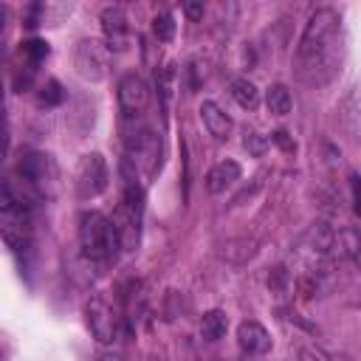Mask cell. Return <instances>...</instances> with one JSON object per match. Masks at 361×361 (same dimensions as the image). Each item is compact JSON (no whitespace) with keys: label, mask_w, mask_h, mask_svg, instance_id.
<instances>
[{"label":"cell","mask_w":361,"mask_h":361,"mask_svg":"<svg viewBox=\"0 0 361 361\" xmlns=\"http://www.w3.org/2000/svg\"><path fill=\"white\" fill-rule=\"evenodd\" d=\"M341 62V17L333 8H316L299 39V76L310 85L327 82Z\"/></svg>","instance_id":"obj_1"},{"label":"cell","mask_w":361,"mask_h":361,"mask_svg":"<svg viewBox=\"0 0 361 361\" xmlns=\"http://www.w3.org/2000/svg\"><path fill=\"white\" fill-rule=\"evenodd\" d=\"M79 245L87 259H96V262L110 259L118 248V237L110 217H104L102 212H85L79 217Z\"/></svg>","instance_id":"obj_2"},{"label":"cell","mask_w":361,"mask_h":361,"mask_svg":"<svg viewBox=\"0 0 361 361\" xmlns=\"http://www.w3.org/2000/svg\"><path fill=\"white\" fill-rule=\"evenodd\" d=\"M17 175L37 197H51L59 183V169L54 158L45 152H25L23 161L17 164Z\"/></svg>","instance_id":"obj_3"},{"label":"cell","mask_w":361,"mask_h":361,"mask_svg":"<svg viewBox=\"0 0 361 361\" xmlns=\"http://www.w3.org/2000/svg\"><path fill=\"white\" fill-rule=\"evenodd\" d=\"M0 237L14 251H25L31 245L34 223H31L28 206H23V203H17L11 197H6L0 203Z\"/></svg>","instance_id":"obj_4"},{"label":"cell","mask_w":361,"mask_h":361,"mask_svg":"<svg viewBox=\"0 0 361 361\" xmlns=\"http://www.w3.org/2000/svg\"><path fill=\"white\" fill-rule=\"evenodd\" d=\"M127 152H130V164L141 172V178H152L155 169L161 166V138L155 130L141 127L135 133L127 135Z\"/></svg>","instance_id":"obj_5"},{"label":"cell","mask_w":361,"mask_h":361,"mask_svg":"<svg viewBox=\"0 0 361 361\" xmlns=\"http://www.w3.org/2000/svg\"><path fill=\"white\" fill-rule=\"evenodd\" d=\"M110 172H107V161L102 152H87L82 155L79 166H76V195L79 197H96L107 189Z\"/></svg>","instance_id":"obj_6"},{"label":"cell","mask_w":361,"mask_h":361,"mask_svg":"<svg viewBox=\"0 0 361 361\" xmlns=\"http://www.w3.org/2000/svg\"><path fill=\"white\" fill-rule=\"evenodd\" d=\"M73 65L79 71L82 79H90V82H99L107 76V68H110V51L104 42L99 39H82L73 51Z\"/></svg>","instance_id":"obj_7"},{"label":"cell","mask_w":361,"mask_h":361,"mask_svg":"<svg viewBox=\"0 0 361 361\" xmlns=\"http://www.w3.org/2000/svg\"><path fill=\"white\" fill-rule=\"evenodd\" d=\"M85 319H87V327H90L96 341H102V344L116 341V336H118V313L113 310V305L104 296H93L85 305Z\"/></svg>","instance_id":"obj_8"},{"label":"cell","mask_w":361,"mask_h":361,"mask_svg":"<svg viewBox=\"0 0 361 361\" xmlns=\"http://www.w3.org/2000/svg\"><path fill=\"white\" fill-rule=\"evenodd\" d=\"M116 96H118V110L124 118H138L147 104H149V85L138 76V73H124L118 79V87H116Z\"/></svg>","instance_id":"obj_9"},{"label":"cell","mask_w":361,"mask_h":361,"mask_svg":"<svg viewBox=\"0 0 361 361\" xmlns=\"http://www.w3.org/2000/svg\"><path fill=\"white\" fill-rule=\"evenodd\" d=\"M102 31H104V45L107 51H124L130 39V23L121 6H107L102 11Z\"/></svg>","instance_id":"obj_10"},{"label":"cell","mask_w":361,"mask_h":361,"mask_svg":"<svg viewBox=\"0 0 361 361\" xmlns=\"http://www.w3.org/2000/svg\"><path fill=\"white\" fill-rule=\"evenodd\" d=\"M237 344L245 355H265L271 350V336L259 322H243L237 327Z\"/></svg>","instance_id":"obj_11"},{"label":"cell","mask_w":361,"mask_h":361,"mask_svg":"<svg viewBox=\"0 0 361 361\" xmlns=\"http://www.w3.org/2000/svg\"><path fill=\"white\" fill-rule=\"evenodd\" d=\"M234 180H240V164H237V161H220V164H214V166L206 172V189H209L212 195L226 192Z\"/></svg>","instance_id":"obj_12"},{"label":"cell","mask_w":361,"mask_h":361,"mask_svg":"<svg viewBox=\"0 0 361 361\" xmlns=\"http://www.w3.org/2000/svg\"><path fill=\"white\" fill-rule=\"evenodd\" d=\"M200 118H203L206 130H209L214 138H228V133H231V118L226 116V110H220V104L203 102V104H200Z\"/></svg>","instance_id":"obj_13"},{"label":"cell","mask_w":361,"mask_h":361,"mask_svg":"<svg viewBox=\"0 0 361 361\" xmlns=\"http://www.w3.org/2000/svg\"><path fill=\"white\" fill-rule=\"evenodd\" d=\"M226 330H228V319H226L223 310L214 307V310H206V313H203V319H200V336H203L206 341L223 338Z\"/></svg>","instance_id":"obj_14"},{"label":"cell","mask_w":361,"mask_h":361,"mask_svg":"<svg viewBox=\"0 0 361 361\" xmlns=\"http://www.w3.org/2000/svg\"><path fill=\"white\" fill-rule=\"evenodd\" d=\"M231 96H234V102H237L240 107H245V110L257 107V102H259V90H257V85H254L251 79H234V82H231Z\"/></svg>","instance_id":"obj_15"},{"label":"cell","mask_w":361,"mask_h":361,"mask_svg":"<svg viewBox=\"0 0 361 361\" xmlns=\"http://www.w3.org/2000/svg\"><path fill=\"white\" fill-rule=\"evenodd\" d=\"M265 104H268V110L274 113V116H285V113H290V90L285 87V85H271L268 90H265Z\"/></svg>","instance_id":"obj_16"},{"label":"cell","mask_w":361,"mask_h":361,"mask_svg":"<svg viewBox=\"0 0 361 361\" xmlns=\"http://www.w3.org/2000/svg\"><path fill=\"white\" fill-rule=\"evenodd\" d=\"M152 34H155V39H161V42H169V39L175 37V20H172L169 11L155 14V20H152Z\"/></svg>","instance_id":"obj_17"},{"label":"cell","mask_w":361,"mask_h":361,"mask_svg":"<svg viewBox=\"0 0 361 361\" xmlns=\"http://www.w3.org/2000/svg\"><path fill=\"white\" fill-rule=\"evenodd\" d=\"M20 51H23V56H28L31 65H39L48 56V42L45 39H28V42H23Z\"/></svg>","instance_id":"obj_18"},{"label":"cell","mask_w":361,"mask_h":361,"mask_svg":"<svg viewBox=\"0 0 361 361\" xmlns=\"http://www.w3.org/2000/svg\"><path fill=\"white\" fill-rule=\"evenodd\" d=\"M62 99H65L62 85H59L56 79H48V82L42 85V90H39V102H42V104H48V107H54V104H59Z\"/></svg>","instance_id":"obj_19"},{"label":"cell","mask_w":361,"mask_h":361,"mask_svg":"<svg viewBox=\"0 0 361 361\" xmlns=\"http://www.w3.org/2000/svg\"><path fill=\"white\" fill-rule=\"evenodd\" d=\"M243 147L251 152V155H265V149H268V138L265 135H259L257 130H245V135H243Z\"/></svg>","instance_id":"obj_20"},{"label":"cell","mask_w":361,"mask_h":361,"mask_svg":"<svg viewBox=\"0 0 361 361\" xmlns=\"http://www.w3.org/2000/svg\"><path fill=\"white\" fill-rule=\"evenodd\" d=\"M158 87H161V96H164V102H169V96H172V87H175V68H172V65H166V68L158 73Z\"/></svg>","instance_id":"obj_21"},{"label":"cell","mask_w":361,"mask_h":361,"mask_svg":"<svg viewBox=\"0 0 361 361\" xmlns=\"http://www.w3.org/2000/svg\"><path fill=\"white\" fill-rule=\"evenodd\" d=\"M268 288H271L276 296L285 293V288H288V271H285L282 265H276V268L271 271V276H268Z\"/></svg>","instance_id":"obj_22"},{"label":"cell","mask_w":361,"mask_h":361,"mask_svg":"<svg viewBox=\"0 0 361 361\" xmlns=\"http://www.w3.org/2000/svg\"><path fill=\"white\" fill-rule=\"evenodd\" d=\"M271 141H274V144H279L285 152H293V149H296V144L288 138V133H285V130H276V133L271 135Z\"/></svg>","instance_id":"obj_23"},{"label":"cell","mask_w":361,"mask_h":361,"mask_svg":"<svg viewBox=\"0 0 361 361\" xmlns=\"http://www.w3.org/2000/svg\"><path fill=\"white\" fill-rule=\"evenodd\" d=\"M6 152H8V127H6V118L0 110V161L6 158Z\"/></svg>","instance_id":"obj_24"},{"label":"cell","mask_w":361,"mask_h":361,"mask_svg":"<svg viewBox=\"0 0 361 361\" xmlns=\"http://www.w3.org/2000/svg\"><path fill=\"white\" fill-rule=\"evenodd\" d=\"M183 14L197 23V20L203 17V3H183Z\"/></svg>","instance_id":"obj_25"},{"label":"cell","mask_w":361,"mask_h":361,"mask_svg":"<svg viewBox=\"0 0 361 361\" xmlns=\"http://www.w3.org/2000/svg\"><path fill=\"white\" fill-rule=\"evenodd\" d=\"M299 361H322V358L313 355V353H307V350H302V353H299Z\"/></svg>","instance_id":"obj_26"},{"label":"cell","mask_w":361,"mask_h":361,"mask_svg":"<svg viewBox=\"0 0 361 361\" xmlns=\"http://www.w3.org/2000/svg\"><path fill=\"white\" fill-rule=\"evenodd\" d=\"M6 20H8V14H6V8L0 6V37H3V31H6Z\"/></svg>","instance_id":"obj_27"},{"label":"cell","mask_w":361,"mask_h":361,"mask_svg":"<svg viewBox=\"0 0 361 361\" xmlns=\"http://www.w3.org/2000/svg\"><path fill=\"white\" fill-rule=\"evenodd\" d=\"M99 361H121V358L113 355V353H104V355H99Z\"/></svg>","instance_id":"obj_28"}]
</instances>
